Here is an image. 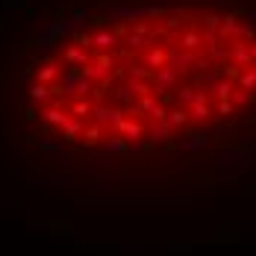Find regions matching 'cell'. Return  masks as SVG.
I'll return each mask as SVG.
<instances>
[{
  "mask_svg": "<svg viewBox=\"0 0 256 256\" xmlns=\"http://www.w3.org/2000/svg\"><path fill=\"white\" fill-rule=\"evenodd\" d=\"M209 132H192V136H186L182 142H180V150L182 154H200V150H206L209 148Z\"/></svg>",
  "mask_w": 256,
  "mask_h": 256,
  "instance_id": "obj_1",
  "label": "cell"
},
{
  "mask_svg": "<svg viewBox=\"0 0 256 256\" xmlns=\"http://www.w3.org/2000/svg\"><path fill=\"white\" fill-rule=\"evenodd\" d=\"M171 132H174V127H171L168 121H154V130H150L148 144H150V148H162V144H168Z\"/></svg>",
  "mask_w": 256,
  "mask_h": 256,
  "instance_id": "obj_2",
  "label": "cell"
},
{
  "mask_svg": "<svg viewBox=\"0 0 256 256\" xmlns=\"http://www.w3.org/2000/svg\"><path fill=\"white\" fill-rule=\"evenodd\" d=\"M130 150V142L124 136H112V138H106L103 142V156H115V159H121V156H127Z\"/></svg>",
  "mask_w": 256,
  "mask_h": 256,
  "instance_id": "obj_3",
  "label": "cell"
},
{
  "mask_svg": "<svg viewBox=\"0 0 256 256\" xmlns=\"http://www.w3.org/2000/svg\"><path fill=\"white\" fill-rule=\"evenodd\" d=\"M254 159V150H224V154L215 156L218 165H244Z\"/></svg>",
  "mask_w": 256,
  "mask_h": 256,
  "instance_id": "obj_4",
  "label": "cell"
},
{
  "mask_svg": "<svg viewBox=\"0 0 256 256\" xmlns=\"http://www.w3.org/2000/svg\"><path fill=\"white\" fill-rule=\"evenodd\" d=\"M177 68H171V65H165V68H159L154 74V82H156V92H168L171 86H174V80H177Z\"/></svg>",
  "mask_w": 256,
  "mask_h": 256,
  "instance_id": "obj_5",
  "label": "cell"
},
{
  "mask_svg": "<svg viewBox=\"0 0 256 256\" xmlns=\"http://www.w3.org/2000/svg\"><path fill=\"white\" fill-rule=\"evenodd\" d=\"M82 130H86V121H82V118H74V115H71V118H68V124L62 127V138H65V142L82 138Z\"/></svg>",
  "mask_w": 256,
  "mask_h": 256,
  "instance_id": "obj_6",
  "label": "cell"
},
{
  "mask_svg": "<svg viewBox=\"0 0 256 256\" xmlns=\"http://www.w3.org/2000/svg\"><path fill=\"white\" fill-rule=\"evenodd\" d=\"M115 130H118V132H121L127 142H138V138H142V132H144L138 121H130V118H124V121H121V124H118Z\"/></svg>",
  "mask_w": 256,
  "mask_h": 256,
  "instance_id": "obj_7",
  "label": "cell"
},
{
  "mask_svg": "<svg viewBox=\"0 0 256 256\" xmlns=\"http://www.w3.org/2000/svg\"><path fill=\"white\" fill-rule=\"evenodd\" d=\"M82 74L88 80H100V82H109V77H112V65H103V62H98V65H86L82 68Z\"/></svg>",
  "mask_w": 256,
  "mask_h": 256,
  "instance_id": "obj_8",
  "label": "cell"
},
{
  "mask_svg": "<svg viewBox=\"0 0 256 256\" xmlns=\"http://www.w3.org/2000/svg\"><path fill=\"white\" fill-rule=\"evenodd\" d=\"M65 59L71 62V68H86V48H80V44H68L65 48Z\"/></svg>",
  "mask_w": 256,
  "mask_h": 256,
  "instance_id": "obj_9",
  "label": "cell"
},
{
  "mask_svg": "<svg viewBox=\"0 0 256 256\" xmlns=\"http://www.w3.org/2000/svg\"><path fill=\"white\" fill-rule=\"evenodd\" d=\"M242 30H244V24H238V18H236V15H227L218 32H221L224 38H238V36H242Z\"/></svg>",
  "mask_w": 256,
  "mask_h": 256,
  "instance_id": "obj_10",
  "label": "cell"
},
{
  "mask_svg": "<svg viewBox=\"0 0 256 256\" xmlns=\"http://www.w3.org/2000/svg\"><path fill=\"white\" fill-rule=\"evenodd\" d=\"M42 118H44V124H53V127H65L71 115H65L59 106H50V109H44V115H42Z\"/></svg>",
  "mask_w": 256,
  "mask_h": 256,
  "instance_id": "obj_11",
  "label": "cell"
},
{
  "mask_svg": "<svg viewBox=\"0 0 256 256\" xmlns=\"http://www.w3.org/2000/svg\"><path fill=\"white\" fill-rule=\"evenodd\" d=\"M165 121H168V124H171L174 130H180L182 124H186V121H188V112L177 106V109H171V112H168V118H165Z\"/></svg>",
  "mask_w": 256,
  "mask_h": 256,
  "instance_id": "obj_12",
  "label": "cell"
},
{
  "mask_svg": "<svg viewBox=\"0 0 256 256\" xmlns=\"http://www.w3.org/2000/svg\"><path fill=\"white\" fill-rule=\"evenodd\" d=\"M130 92H132V94H142V98H144V94H154V92H150V82H148V80H138V77H130Z\"/></svg>",
  "mask_w": 256,
  "mask_h": 256,
  "instance_id": "obj_13",
  "label": "cell"
},
{
  "mask_svg": "<svg viewBox=\"0 0 256 256\" xmlns=\"http://www.w3.org/2000/svg\"><path fill=\"white\" fill-rule=\"evenodd\" d=\"M198 44H204V36H198V32H186V36H180V48H182V50H194Z\"/></svg>",
  "mask_w": 256,
  "mask_h": 256,
  "instance_id": "obj_14",
  "label": "cell"
},
{
  "mask_svg": "<svg viewBox=\"0 0 256 256\" xmlns=\"http://www.w3.org/2000/svg\"><path fill=\"white\" fill-rule=\"evenodd\" d=\"M115 42H118V32H94V44H98L100 50H109Z\"/></svg>",
  "mask_w": 256,
  "mask_h": 256,
  "instance_id": "obj_15",
  "label": "cell"
},
{
  "mask_svg": "<svg viewBox=\"0 0 256 256\" xmlns=\"http://www.w3.org/2000/svg\"><path fill=\"white\" fill-rule=\"evenodd\" d=\"M212 92H215V94H218L221 100H230L232 94H236V92H232V80H218Z\"/></svg>",
  "mask_w": 256,
  "mask_h": 256,
  "instance_id": "obj_16",
  "label": "cell"
},
{
  "mask_svg": "<svg viewBox=\"0 0 256 256\" xmlns=\"http://www.w3.org/2000/svg\"><path fill=\"white\" fill-rule=\"evenodd\" d=\"M192 118H194V121H200V124H204V121H209V118H212L209 103H192Z\"/></svg>",
  "mask_w": 256,
  "mask_h": 256,
  "instance_id": "obj_17",
  "label": "cell"
},
{
  "mask_svg": "<svg viewBox=\"0 0 256 256\" xmlns=\"http://www.w3.org/2000/svg\"><path fill=\"white\" fill-rule=\"evenodd\" d=\"M48 98H50V92H48V86H44V82H36V86L30 88V100H32V103H44Z\"/></svg>",
  "mask_w": 256,
  "mask_h": 256,
  "instance_id": "obj_18",
  "label": "cell"
},
{
  "mask_svg": "<svg viewBox=\"0 0 256 256\" xmlns=\"http://www.w3.org/2000/svg\"><path fill=\"white\" fill-rule=\"evenodd\" d=\"M36 142L44 154H62L65 150V142H53V138H36Z\"/></svg>",
  "mask_w": 256,
  "mask_h": 256,
  "instance_id": "obj_19",
  "label": "cell"
},
{
  "mask_svg": "<svg viewBox=\"0 0 256 256\" xmlns=\"http://www.w3.org/2000/svg\"><path fill=\"white\" fill-rule=\"evenodd\" d=\"M112 98L118 103H124V106H132V92H130V86H115V92H112Z\"/></svg>",
  "mask_w": 256,
  "mask_h": 256,
  "instance_id": "obj_20",
  "label": "cell"
},
{
  "mask_svg": "<svg viewBox=\"0 0 256 256\" xmlns=\"http://www.w3.org/2000/svg\"><path fill=\"white\" fill-rule=\"evenodd\" d=\"M56 74H59V65H56V62H48L44 68H38V82H44V86H48Z\"/></svg>",
  "mask_w": 256,
  "mask_h": 256,
  "instance_id": "obj_21",
  "label": "cell"
},
{
  "mask_svg": "<svg viewBox=\"0 0 256 256\" xmlns=\"http://www.w3.org/2000/svg\"><path fill=\"white\" fill-rule=\"evenodd\" d=\"M238 86H242V88H248V92H254V88H256V68H250V71H242Z\"/></svg>",
  "mask_w": 256,
  "mask_h": 256,
  "instance_id": "obj_22",
  "label": "cell"
},
{
  "mask_svg": "<svg viewBox=\"0 0 256 256\" xmlns=\"http://www.w3.org/2000/svg\"><path fill=\"white\" fill-rule=\"evenodd\" d=\"M165 62H168V56H165L162 50H150V53H148V65H150V68H156V71H159Z\"/></svg>",
  "mask_w": 256,
  "mask_h": 256,
  "instance_id": "obj_23",
  "label": "cell"
},
{
  "mask_svg": "<svg viewBox=\"0 0 256 256\" xmlns=\"http://www.w3.org/2000/svg\"><path fill=\"white\" fill-rule=\"evenodd\" d=\"M92 109H94V106H92L88 100H77L74 103V118H82V121H86V118L92 115Z\"/></svg>",
  "mask_w": 256,
  "mask_h": 256,
  "instance_id": "obj_24",
  "label": "cell"
},
{
  "mask_svg": "<svg viewBox=\"0 0 256 256\" xmlns=\"http://www.w3.org/2000/svg\"><path fill=\"white\" fill-rule=\"evenodd\" d=\"M82 138H86V144H94V142H100V124H92V127L82 130Z\"/></svg>",
  "mask_w": 256,
  "mask_h": 256,
  "instance_id": "obj_25",
  "label": "cell"
},
{
  "mask_svg": "<svg viewBox=\"0 0 256 256\" xmlns=\"http://www.w3.org/2000/svg\"><path fill=\"white\" fill-rule=\"evenodd\" d=\"M177 98H180V103H188V106H192V103L198 100V88L186 86V88H180V92H177Z\"/></svg>",
  "mask_w": 256,
  "mask_h": 256,
  "instance_id": "obj_26",
  "label": "cell"
},
{
  "mask_svg": "<svg viewBox=\"0 0 256 256\" xmlns=\"http://www.w3.org/2000/svg\"><path fill=\"white\" fill-rule=\"evenodd\" d=\"M86 21H88V15H86L82 9H74V12H71V26H74V30H82Z\"/></svg>",
  "mask_w": 256,
  "mask_h": 256,
  "instance_id": "obj_27",
  "label": "cell"
},
{
  "mask_svg": "<svg viewBox=\"0 0 256 256\" xmlns=\"http://www.w3.org/2000/svg\"><path fill=\"white\" fill-rule=\"evenodd\" d=\"M250 100H254V94H250L248 88H238V92L232 94V103H236V106H248Z\"/></svg>",
  "mask_w": 256,
  "mask_h": 256,
  "instance_id": "obj_28",
  "label": "cell"
},
{
  "mask_svg": "<svg viewBox=\"0 0 256 256\" xmlns=\"http://www.w3.org/2000/svg\"><path fill=\"white\" fill-rule=\"evenodd\" d=\"M88 92H92V80L82 74V77H80V82H77V92H74V94H77V98H86Z\"/></svg>",
  "mask_w": 256,
  "mask_h": 256,
  "instance_id": "obj_29",
  "label": "cell"
},
{
  "mask_svg": "<svg viewBox=\"0 0 256 256\" xmlns=\"http://www.w3.org/2000/svg\"><path fill=\"white\" fill-rule=\"evenodd\" d=\"M212 136H215V138H230L232 127L230 124H215V127H212Z\"/></svg>",
  "mask_w": 256,
  "mask_h": 256,
  "instance_id": "obj_30",
  "label": "cell"
},
{
  "mask_svg": "<svg viewBox=\"0 0 256 256\" xmlns=\"http://www.w3.org/2000/svg\"><path fill=\"white\" fill-rule=\"evenodd\" d=\"M204 24L209 26V30H221V24H224V18H221V15H215V12H209V15L204 18Z\"/></svg>",
  "mask_w": 256,
  "mask_h": 256,
  "instance_id": "obj_31",
  "label": "cell"
},
{
  "mask_svg": "<svg viewBox=\"0 0 256 256\" xmlns=\"http://www.w3.org/2000/svg\"><path fill=\"white\" fill-rule=\"evenodd\" d=\"M144 150H148V144L138 138V142H130V150H127V156H144Z\"/></svg>",
  "mask_w": 256,
  "mask_h": 256,
  "instance_id": "obj_32",
  "label": "cell"
},
{
  "mask_svg": "<svg viewBox=\"0 0 256 256\" xmlns=\"http://www.w3.org/2000/svg\"><path fill=\"white\" fill-rule=\"evenodd\" d=\"M56 50V42H38V48H36V56H50Z\"/></svg>",
  "mask_w": 256,
  "mask_h": 256,
  "instance_id": "obj_33",
  "label": "cell"
},
{
  "mask_svg": "<svg viewBox=\"0 0 256 256\" xmlns=\"http://www.w3.org/2000/svg\"><path fill=\"white\" fill-rule=\"evenodd\" d=\"M232 112H236V103H232V100H221V103H218V115H224V118H227V115H232Z\"/></svg>",
  "mask_w": 256,
  "mask_h": 256,
  "instance_id": "obj_34",
  "label": "cell"
},
{
  "mask_svg": "<svg viewBox=\"0 0 256 256\" xmlns=\"http://www.w3.org/2000/svg\"><path fill=\"white\" fill-rule=\"evenodd\" d=\"M50 182H53V186H59V188H71V186H74V182H71V177H59V174H56V177H50Z\"/></svg>",
  "mask_w": 256,
  "mask_h": 256,
  "instance_id": "obj_35",
  "label": "cell"
},
{
  "mask_svg": "<svg viewBox=\"0 0 256 256\" xmlns=\"http://www.w3.org/2000/svg\"><path fill=\"white\" fill-rule=\"evenodd\" d=\"M127 42H130V48H142V42H144V36H142V32H136V36H130Z\"/></svg>",
  "mask_w": 256,
  "mask_h": 256,
  "instance_id": "obj_36",
  "label": "cell"
},
{
  "mask_svg": "<svg viewBox=\"0 0 256 256\" xmlns=\"http://www.w3.org/2000/svg\"><path fill=\"white\" fill-rule=\"evenodd\" d=\"M127 254H144V244H124Z\"/></svg>",
  "mask_w": 256,
  "mask_h": 256,
  "instance_id": "obj_37",
  "label": "cell"
},
{
  "mask_svg": "<svg viewBox=\"0 0 256 256\" xmlns=\"http://www.w3.org/2000/svg\"><path fill=\"white\" fill-rule=\"evenodd\" d=\"M248 24H250V26H256V9L250 12V15H248Z\"/></svg>",
  "mask_w": 256,
  "mask_h": 256,
  "instance_id": "obj_38",
  "label": "cell"
},
{
  "mask_svg": "<svg viewBox=\"0 0 256 256\" xmlns=\"http://www.w3.org/2000/svg\"><path fill=\"white\" fill-rule=\"evenodd\" d=\"M254 59H256V44H254Z\"/></svg>",
  "mask_w": 256,
  "mask_h": 256,
  "instance_id": "obj_39",
  "label": "cell"
}]
</instances>
